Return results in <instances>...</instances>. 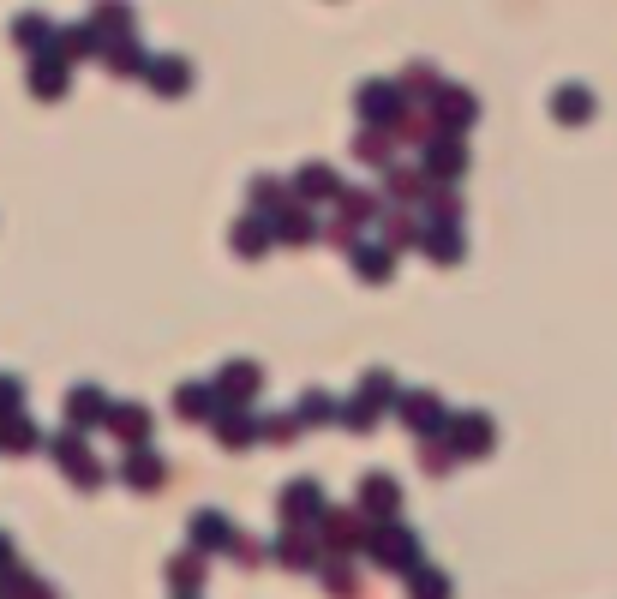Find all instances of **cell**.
<instances>
[{"mask_svg": "<svg viewBox=\"0 0 617 599\" xmlns=\"http://www.w3.org/2000/svg\"><path fill=\"white\" fill-rule=\"evenodd\" d=\"M366 558H372L384 576H402V582H408V576L426 564V558H420V540H414V528H408V522H396V516H384V522L372 528V546H366Z\"/></svg>", "mask_w": 617, "mask_h": 599, "instance_id": "obj_1", "label": "cell"}, {"mask_svg": "<svg viewBox=\"0 0 617 599\" xmlns=\"http://www.w3.org/2000/svg\"><path fill=\"white\" fill-rule=\"evenodd\" d=\"M372 528H378V516H366L360 504H354V510H336V504H330V510L318 516V534H324V546H330V552H342V558L366 552V546H372Z\"/></svg>", "mask_w": 617, "mask_h": 599, "instance_id": "obj_2", "label": "cell"}, {"mask_svg": "<svg viewBox=\"0 0 617 599\" xmlns=\"http://www.w3.org/2000/svg\"><path fill=\"white\" fill-rule=\"evenodd\" d=\"M354 108H360V126H396L408 108V90H402V78H366L354 90Z\"/></svg>", "mask_w": 617, "mask_h": 599, "instance_id": "obj_3", "label": "cell"}, {"mask_svg": "<svg viewBox=\"0 0 617 599\" xmlns=\"http://www.w3.org/2000/svg\"><path fill=\"white\" fill-rule=\"evenodd\" d=\"M270 558H276L282 570H318V564L330 558V546H324V534H318V528L282 522V534L270 540Z\"/></svg>", "mask_w": 617, "mask_h": 599, "instance_id": "obj_4", "label": "cell"}, {"mask_svg": "<svg viewBox=\"0 0 617 599\" xmlns=\"http://www.w3.org/2000/svg\"><path fill=\"white\" fill-rule=\"evenodd\" d=\"M396 420H402L414 438H438V432H450V408H444V396H432V390H402Z\"/></svg>", "mask_w": 617, "mask_h": 599, "instance_id": "obj_5", "label": "cell"}, {"mask_svg": "<svg viewBox=\"0 0 617 599\" xmlns=\"http://www.w3.org/2000/svg\"><path fill=\"white\" fill-rule=\"evenodd\" d=\"M216 426V444L222 450H252V444H264V414H252V402H222V414L210 420Z\"/></svg>", "mask_w": 617, "mask_h": 599, "instance_id": "obj_6", "label": "cell"}, {"mask_svg": "<svg viewBox=\"0 0 617 599\" xmlns=\"http://www.w3.org/2000/svg\"><path fill=\"white\" fill-rule=\"evenodd\" d=\"M450 450L462 456V462H474V456H492V444H498V426H492V414H480V408H462V414H450Z\"/></svg>", "mask_w": 617, "mask_h": 599, "instance_id": "obj_7", "label": "cell"}, {"mask_svg": "<svg viewBox=\"0 0 617 599\" xmlns=\"http://www.w3.org/2000/svg\"><path fill=\"white\" fill-rule=\"evenodd\" d=\"M420 162H426V174L432 180H462L468 174V144H462V132H432L426 144H420Z\"/></svg>", "mask_w": 617, "mask_h": 599, "instance_id": "obj_8", "label": "cell"}, {"mask_svg": "<svg viewBox=\"0 0 617 599\" xmlns=\"http://www.w3.org/2000/svg\"><path fill=\"white\" fill-rule=\"evenodd\" d=\"M276 510H282V522L318 528V516L330 510V498H324V486H318V480H288V486H282V498H276Z\"/></svg>", "mask_w": 617, "mask_h": 599, "instance_id": "obj_9", "label": "cell"}, {"mask_svg": "<svg viewBox=\"0 0 617 599\" xmlns=\"http://www.w3.org/2000/svg\"><path fill=\"white\" fill-rule=\"evenodd\" d=\"M174 414L192 420V426H210V420L222 414V390H216V378H186V384L174 390Z\"/></svg>", "mask_w": 617, "mask_h": 599, "instance_id": "obj_10", "label": "cell"}, {"mask_svg": "<svg viewBox=\"0 0 617 599\" xmlns=\"http://www.w3.org/2000/svg\"><path fill=\"white\" fill-rule=\"evenodd\" d=\"M426 108H432L438 132H468V126L480 120V102H474V96H468L462 84H444V90H438V96H432Z\"/></svg>", "mask_w": 617, "mask_h": 599, "instance_id": "obj_11", "label": "cell"}, {"mask_svg": "<svg viewBox=\"0 0 617 599\" xmlns=\"http://www.w3.org/2000/svg\"><path fill=\"white\" fill-rule=\"evenodd\" d=\"M108 414H114V402H108V390H96V384H78V390L66 396V426H78V432H102Z\"/></svg>", "mask_w": 617, "mask_h": 599, "instance_id": "obj_12", "label": "cell"}, {"mask_svg": "<svg viewBox=\"0 0 617 599\" xmlns=\"http://www.w3.org/2000/svg\"><path fill=\"white\" fill-rule=\"evenodd\" d=\"M288 186H294L300 204H336V198H342V174H336L330 162H306Z\"/></svg>", "mask_w": 617, "mask_h": 599, "instance_id": "obj_13", "label": "cell"}, {"mask_svg": "<svg viewBox=\"0 0 617 599\" xmlns=\"http://www.w3.org/2000/svg\"><path fill=\"white\" fill-rule=\"evenodd\" d=\"M270 228H276V246H312L324 228H318V216L300 204V198H288L276 216H270Z\"/></svg>", "mask_w": 617, "mask_h": 599, "instance_id": "obj_14", "label": "cell"}, {"mask_svg": "<svg viewBox=\"0 0 617 599\" xmlns=\"http://www.w3.org/2000/svg\"><path fill=\"white\" fill-rule=\"evenodd\" d=\"M120 480H126L132 492H162V486H168V462H162L150 444H132V456L120 462Z\"/></svg>", "mask_w": 617, "mask_h": 599, "instance_id": "obj_15", "label": "cell"}, {"mask_svg": "<svg viewBox=\"0 0 617 599\" xmlns=\"http://www.w3.org/2000/svg\"><path fill=\"white\" fill-rule=\"evenodd\" d=\"M360 510L366 516H402V480L396 474H384V468H372L366 480H360Z\"/></svg>", "mask_w": 617, "mask_h": 599, "instance_id": "obj_16", "label": "cell"}, {"mask_svg": "<svg viewBox=\"0 0 617 599\" xmlns=\"http://www.w3.org/2000/svg\"><path fill=\"white\" fill-rule=\"evenodd\" d=\"M426 192H432L426 162H420V168H408V162H390V168H384V198H390V204H426Z\"/></svg>", "mask_w": 617, "mask_h": 599, "instance_id": "obj_17", "label": "cell"}, {"mask_svg": "<svg viewBox=\"0 0 617 599\" xmlns=\"http://www.w3.org/2000/svg\"><path fill=\"white\" fill-rule=\"evenodd\" d=\"M66 90H72L66 54H36V66H30V96H36V102H60Z\"/></svg>", "mask_w": 617, "mask_h": 599, "instance_id": "obj_18", "label": "cell"}, {"mask_svg": "<svg viewBox=\"0 0 617 599\" xmlns=\"http://www.w3.org/2000/svg\"><path fill=\"white\" fill-rule=\"evenodd\" d=\"M216 390H222V402H252L264 390V366L258 360H228L216 372Z\"/></svg>", "mask_w": 617, "mask_h": 599, "instance_id": "obj_19", "label": "cell"}, {"mask_svg": "<svg viewBox=\"0 0 617 599\" xmlns=\"http://www.w3.org/2000/svg\"><path fill=\"white\" fill-rule=\"evenodd\" d=\"M228 234H234L228 246H234L240 258H264V252L276 246V228H270V216H258V210H246V216H240Z\"/></svg>", "mask_w": 617, "mask_h": 599, "instance_id": "obj_20", "label": "cell"}, {"mask_svg": "<svg viewBox=\"0 0 617 599\" xmlns=\"http://www.w3.org/2000/svg\"><path fill=\"white\" fill-rule=\"evenodd\" d=\"M420 252H426L432 264H462V252H468V240H462V222H426V234H420Z\"/></svg>", "mask_w": 617, "mask_h": 599, "instance_id": "obj_21", "label": "cell"}, {"mask_svg": "<svg viewBox=\"0 0 617 599\" xmlns=\"http://www.w3.org/2000/svg\"><path fill=\"white\" fill-rule=\"evenodd\" d=\"M348 258H354L360 282H390V276H396V246H390L384 234H378V240H360Z\"/></svg>", "mask_w": 617, "mask_h": 599, "instance_id": "obj_22", "label": "cell"}, {"mask_svg": "<svg viewBox=\"0 0 617 599\" xmlns=\"http://www.w3.org/2000/svg\"><path fill=\"white\" fill-rule=\"evenodd\" d=\"M378 234L396 246V252H408V246H420V234H426V222L414 216V204H396V210H378Z\"/></svg>", "mask_w": 617, "mask_h": 599, "instance_id": "obj_23", "label": "cell"}, {"mask_svg": "<svg viewBox=\"0 0 617 599\" xmlns=\"http://www.w3.org/2000/svg\"><path fill=\"white\" fill-rule=\"evenodd\" d=\"M186 540H192L198 552H228V540H234V522H228L222 510H198V516L186 522Z\"/></svg>", "mask_w": 617, "mask_h": 599, "instance_id": "obj_24", "label": "cell"}, {"mask_svg": "<svg viewBox=\"0 0 617 599\" xmlns=\"http://www.w3.org/2000/svg\"><path fill=\"white\" fill-rule=\"evenodd\" d=\"M144 78H150V90H156V96H186V90H192V66H186L180 54L150 60V66H144Z\"/></svg>", "mask_w": 617, "mask_h": 599, "instance_id": "obj_25", "label": "cell"}, {"mask_svg": "<svg viewBox=\"0 0 617 599\" xmlns=\"http://www.w3.org/2000/svg\"><path fill=\"white\" fill-rule=\"evenodd\" d=\"M0 450H6V456H30V450H48V438H42V432H36V420L18 408V414H6V420H0Z\"/></svg>", "mask_w": 617, "mask_h": 599, "instance_id": "obj_26", "label": "cell"}, {"mask_svg": "<svg viewBox=\"0 0 617 599\" xmlns=\"http://www.w3.org/2000/svg\"><path fill=\"white\" fill-rule=\"evenodd\" d=\"M108 432H114L120 444H150V408H144V402H114Z\"/></svg>", "mask_w": 617, "mask_h": 599, "instance_id": "obj_27", "label": "cell"}, {"mask_svg": "<svg viewBox=\"0 0 617 599\" xmlns=\"http://www.w3.org/2000/svg\"><path fill=\"white\" fill-rule=\"evenodd\" d=\"M204 564H210V552L186 546L180 558H168V588L174 594H204Z\"/></svg>", "mask_w": 617, "mask_h": 599, "instance_id": "obj_28", "label": "cell"}, {"mask_svg": "<svg viewBox=\"0 0 617 599\" xmlns=\"http://www.w3.org/2000/svg\"><path fill=\"white\" fill-rule=\"evenodd\" d=\"M396 144H402V138H396L390 126H360L354 156H360V162H372V168H390V162H396Z\"/></svg>", "mask_w": 617, "mask_h": 599, "instance_id": "obj_29", "label": "cell"}, {"mask_svg": "<svg viewBox=\"0 0 617 599\" xmlns=\"http://www.w3.org/2000/svg\"><path fill=\"white\" fill-rule=\"evenodd\" d=\"M318 582H324V594H330V599H354V594H360L354 558H342V552H330V558L318 564Z\"/></svg>", "mask_w": 617, "mask_h": 599, "instance_id": "obj_30", "label": "cell"}, {"mask_svg": "<svg viewBox=\"0 0 617 599\" xmlns=\"http://www.w3.org/2000/svg\"><path fill=\"white\" fill-rule=\"evenodd\" d=\"M288 198H294V186H288V180H276V174H258V180L246 186V204H252L258 216H276Z\"/></svg>", "mask_w": 617, "mask_h": 599, "instance_id": "obj_31", "label": "cell"}, {"mask_svg": "<svg viewBox=\"0 0 617 599\" xmlns=\"http://www.w3.org/2000/svg\"><path fill=\"white\" fill-rule=\"evenodd\" d=\"M378 216V192H366V186H348L342 198H336V222L342 228H366Z\"/></svg>", "mask_w": 617, "mask_h": 599, "instance_id": "obj_32", "label": "cell"}, {"mask_svg": "<svg viewBox=\"0 0 617 599\" xmlns=\"http://www.w3.org/2000/svg\"><path fill=\"white\" fill-rule=\"evenodd\" d=\"M102 60H108V72H120V78H132V72H144V66H150V60H144V48L132 42V30H126V36H108Z\"/></svg>", "mask_w": 617, "mask_h": 599, "instance_id": "obj_33", "label": "cell"}, {"mask_svg": "<svg viewBox=\"0 0 617 599\" xmlns=\"http://www.w3.org/2000/svg\"><path fill=\"white\" fill-rule=\"evenodd\" d=\"M12 36H18L30 54H60V48H54V42H60V36H54V24H48V18H36V12H24V18L12 24Z\"/></svg>", "mask_w": 617, "mask_h": 599, "instance_id": "obj_34", "label": "cell"}, {"mask_svg": "<svg viewBox=\"0 0 617 599\" xmlns=\"http://www.w3.org/2000/svg\"><path fill=\"white\" fill-rule=\"evenodd\" d=\"M48 456H54L66 474H72V468H84V462H90V450H84V432H78V426L54 432V438H48Z\"/></svg>", "mask_w": 617, "mask_h": 599, "instance_id": "obj_35", "label": "cell"}, {"mask_svg": "<svg viewBox=\"0 0 617 599\" xmlns=\"http://www.w3.org/2000/svg\"><path fill=\"white\" fill-rule=\"evenodd\" d=\"M60 54H66V60H90V54H102V30H96V24H72V30H60Z\"/></svg>", "mask_w": 617, "mask_h": 599, "instance_id": "obj_36", "label": "cell"}, {"mask_svg": "<svg viewBox=\"0 0 617 599\" xmlns=\"http://www.w3.org/2000/svg\"><path fill=\"white\" fill-rule=\"evenodd\" d=\"M552 114H558L564 126H582V120L594 114V96H588L582 84H564V90H558V102H552Z\"/></svg>", "mask_w": 617, "mask_h": 599, "instance_id": "obj_37", "label": "cell"}, {"mask_svg": "<svg viewBox=\"0 0 617 599\" xmlns=\"http://www.w3.org/2000/svg\"><path fill=\"white\" fill-rule=\"evenodd\" d=\"M378 414H384V408H378L372 396H348L342 414H336V426H348V432H378Z\"/></svg>", "mask_w": 617, "mask_h": 599, "instance_id": "obj_38", "label": "cell"}, {"mask_svg": "<svg viewBox=\"0 0 617 599\" xmlns=\"http://www.w3.org/2000/svg\"><path fill=\"white\" fill-rule=\"evenodd\" d=\"M426 222H462V198L450 192V180H432V192H426Z\"/></svg>", "mask_w": 617, "mask_h": 599, "instance_id": "obj_39", "label": "cell"}, {"mask_svg": "<svg viewBox=\"0 0 617 599\" xmlns=\"http://www.w3.org/2000/svg\"><path fill=\"white\" fill-rule=\"evenodd\" d=\"M336 414H342V402H330L324 390H306V396L294 402V420H300V426H324V420H336Z\"/></svg>", "mask_w": 617, "mask_h": 599, "instance_id": "obj_40", "label": "cell"}, {"mask_svg": "<svg viewBox=\"0 0 617 599\" xmlns=\"http://www.w3.org/2000/svg\"><path fill=\"white\" fill-rule=\"evenodd\" d=\"M408 588H414V599H456V582H450L444 570H432V564H420V570L408 576Z\"/></svg>", "mask_w": 617, "mask_h": 599, "instance_id": "obj_41", "label": "cell"}, {"mask_svg": "<svg viewBox=\"0 0 617 599\" xmlns=\"http://www.w3.org/2000/svg\"><path fill=\"white\" fill-rule=\"evenodd\" d=\"M360 396H372V402H378V408L390 414V408L402 402V384H396V378H390L384 366H372V372H366V384H360Z\"/></svg>", "mask_w": 617, "mask_h": 599, "instance_id": "obj_42", "label": "cell"}, {"mask_svg": "<svg viewBox=\"0 0 617 599\" xmlns=\"http://www.w3.org/2000/svg\"><path fill=\"white\" fill-rule=\"evenodd\" d=\"M456 462H462V456L450 450V438H444V432H438V438H420V468H426V474H450Z\"/></svg>", "mask_w": 617, "mask_h": 599, "instance_id": "obj_43", "label": "cell"}, {"mask_svg": "<svg viewBox=\"0 0 617 599\" xmlns=\"http://www.w3.org/2000/svg\"><path fill=\"white\" fill-rule=\"evenodd\" d=\"M90 24H96L102 36H126V30H132V12H126L120 0H96V18H90Z\"/></svg>", "mask_w": 617, "mask_h": 599, "instance_id": "obj_44", "label": "cell"}, {"mask_svg": "<svg viewBox=\"0 0 617 599\" xmlns=\"http://www.w3.org/2000/svg\"><path fill=\"white\" fill-rule=\"evenodd\" d=\"M402 90H408V102H432V96H438L444 84H438V72H432V66H408Z\"/></svg>", "mask_w": 617, "mask_h": 599, "instance_id": "obj_45", "label": "cell"}, {"mask_svg": "<svg viewBox=\"0 0 617 599\" xmlns=\"http://www.w3.org/2000/svg\"><path fill=\"white\" fill-rule=\"evenodd\" d=\"M294 432H300V420H294V408H288V414H270V420H264V444H288Z\"/></svg>", "mask_w": 617, "mask_h": 599, "instance_id": "obj_46", "label": "cell"}, {"mask_svg": "<svg viewBox=\"0 0 617 599\" xmlns=\"http://www.w3.org/2000/svg\"><path fill=\"white\" fill-rule=\"evenodd\" d=\"M18 408H24V378L0 372V420H6V414H18Z\"/></svg>", "mask_w": 617, "mask_h": 599, "instance_id": "obj_47", "label": "cell"}, {"mask_svg": "<svg viewBox=\"0 0 617 599\" xmlns=\"http://www.w3.org/2000/svg\"><path fill=\"white\" fill-rule=\"evenodd\" d=\"M228 558H240V564H264V558H270V546H258V540L234 534V540H228Z\"/></svg>", "mask_w": 617, "mask_h": 599, "instance_id": "obj_48", "label": "cell"}, {"mask_svg": "<svg viewBox=\"0 0 617 599\" xmlns=\"http://www.w3.org/2000/svg\"><path fill=\"white\" fill-rule=\"evenodd\" d=\"M72 486H78V492H96V486H102V462L90 456L84 468H72Z\"/></svg>", "mask_w": 617, "mask_h": 599, "instance_id": "obj_49", "label": "cell"}, {"mask_svg": "<svg viewBox=\"0 0 617 599\" xmlns=\"http://www.w3.org/2000/svg\"><path fill=\"white\" fill-rule=\"evenodd\" d=\"M12 564H18V552H12V540H6V534H0V576H6V570H12Z\"/></svg>", "mask_w": 617, "mask_h": 599, "instance_id": "obj_50", "label": "cell"}, {"mask_svg": "<svg viewBox=\"0 0 617 599\" xmlns=\"http://www.w3.org/2000/svg\"><path fill=\"white\" fill-rule=\"evenodd\" d=\"M174 599H204V594H174Z\"/></svg>", "mask_w": 617, "mask_h": 599, "instance_id": "obj_51", "label": "cell"}, {"mask_svg": "<svg viewBox=\"0 0 617 599\" xmlns=\"http://www.w3.org/2000/svg\"><path fill=\"white\" fill-rule=\"evenodd\" d=\"M0 599H6V594H0Z\"/></svg>", "mask_w": 617, "mask_h": 599, "instance_id": "obj_52", "label": "cell"}]
</instances>
